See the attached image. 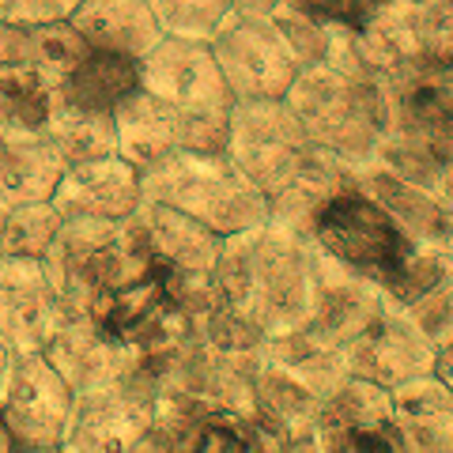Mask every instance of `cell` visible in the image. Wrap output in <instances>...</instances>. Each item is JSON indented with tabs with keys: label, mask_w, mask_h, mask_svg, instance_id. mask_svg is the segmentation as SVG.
<instances>
[{
	"label": "cell",
	"mask_w": 453,
	"mask_h": 453,
	"mask_svg": "<svg viewBox=\"0 0 453 453\" xmlns=\"http://www.w3.org/2000/svg\"><path fill=\"white\" fill-rule=\"evenodd\" d=\"M140 88L174 110H226L234 95L226 88L208 38L163 35L140 57Z\"/></svg>",
	"instance_id": "obj_8"
},
{
	"label": "cell",
	"mask_w": 453,
	"mask_h": 453,
	"mask_svg": "<svg viewBox=\"0 0 453 453\" xmlns=\"http://www.w3.org/2000/svg\"><path fill=\"white\" fill-rule=\"evenodd\" d=\"M50 204L61 211V219H121L140 204V170L118 151L68 163L57 178Z\"/></svg>",
	"instance_id": "obj_15"
},
{
	"label": "cell",
	"mask_w": 453,
	"mask_h": 453,
	"mask_svg": "<svg viewBox=\"0 0 453 453\" xmlns=\"http://www.w3.org/2000/svg\"><path fill=\"white\" fill-rule=\"evenodd\" d=\"M16 356H19V351L12 348L4 336H0V404H4L8 386H12V371H16Z\"/></svg>",
	"instance_id": "obj_33"
},
{
	"label": "cell",
	"mask_w": 453,
	"mask_h": 453,
	"mask_svg": "<svg viewBox=\"0 0 453 453\" xmlns=\"http://www.w3.org/2000/svg\"><path fill=\"white\" fill-rule=\"evenodd\" d=\"M283 103L299 118L310 144L351 163H371L393 129L396 98L371 76H348L333 65H306L291 80Z\"/></svg>",
	"instance_id": "obj_2"
},
{
	"label": "cell",
	"mask_w": 453,
	"mask_h": 453,
	"mask_svg": "<svg viewBox=\"0 0 453 453\" xmlns=\"http://www.w3.org/2000/svg\"><path fill=\"white\" fill-rule=\"evenodd\" d=\"M310 268H314V291H310V314L303 321V329L344 348L378 318V310L389 299L381 295L374 280L340 265L325 250H318V242H314V265Z\"/></svg>",
	"instance_id": "obj_11"
},
{
	"label": "cell",
	"mask_w": 453,
	"mask_h": 453,
	"mask_svg": "<svg viewBox=\"0 0 453 453\" xmlns=\"http://www.w3.org/2000/svg\"><path fill=\"white\" fill-rule=\"evenodd\" d=\"M61 231V211L50 201H31V204H12L4 211V253L16 257H42L50 242ZM0 253V257H4Z\"/></svg>",
	"instance_id": "obj_27"
},
{
	"label": "cell",
	"mask_w": 453,
	"mask_h": 453,
	"mask_svg": "<svg viewBox=\"0 0 453 453\" xmlns=\"http://www.w3.org/2000/svg\"><path fill=\"white\" fill-rule=\"evenodd\" d=\"M321 396L299 378L261 359L253 381V423L265 438V449H318Z\"/></svg>",
	"instance_id": "obj_16"
},
{
	"label": "cell",
	"mask_w": 453,
	"mask_h": 453,
	"mask_svg": "<svg viewBox=\"0 0 453 453\" xmlns=\"http://www.w3.org/2000/svg\"><path fill=\"white\" fill-rule=\"evenodd\" d=\"M140 196L186 211L223 238L268 219V196L226 151H170L140 170Z\"/></svg>",
	"instance_id": "obj_3"
},
{
	"label": "cell",
	"mask_w": 453,
	"mask_h": 453,
	"mask_svg": "<svg viewBox=\"0 0 453 453\" xmlns=\"http://www.w3.org/2000/svg\"><path fill=\"white\" fill-rule=\"evenodd\" d=\"M208 46L234 98H283L303 68L273 16L231 8Z\"/></svg>",
	"instance_id": "obj_5"
},
{
	"label": "cell",
	"mask_w": 453,
	"mask_h": 453,
	"mask_svg": "<svg viewBox=\"0 0 453 453\" xmlns=\"http://www.w3.org/2000/svg\"><path fill=\"white\" fill-rule=\"evenodd\" d=\"M356 46L366 76L386 83L389 91L431 65L427 38H423V8L416 0H381L356 27Z\"/></svg>",
	"instance_id": "obj_13"
},
{
	"label": "cell",
	"mask_w": 453,
	"mask_h": 453,
	"mask_svg": "<svg viewBox=\"0 0 453 453\" xmlns=\"http://www.w3.org/2000/svg\"><path fill=\"white\" fill-rule=\"evenodd\" d=\"M363 193L381 204V211L396 223V231L412 246L442 250V253L453 250V211L438 189L408 181L386 163L371 159L363 166Z\"/></svg>",
	"instance_id": "obj_14"
},
{
	"label": "cell",
	"mask_w": 453,
	"mask_h": 453,
	"mask_svg": "<svg viewBox=\"0 0 453 453\" xmlns=\"http://www.w3.org/2000/svg\"><path fill=\"white\" fill-rule=\"evenodd\" d=\"M223 151L265 196H273L306 163L314 144L283 98H234Z\"/></svg>",
	"instance_id": "obj_4"
},
{
	"label": "cell",
	"mask_w": 453,
	"mask_h": 453,
	"mask_svg": "<svg viewBox=\"0 0 453 453\" xmlns=\"http://www.w3.org/2000/svg\"><path fill=\"white\" fill-rule=\"evenodd\" d=\"M136 88H140V61L136 57L113 53V50H88L73 65V73L65 76L57 98L68 106H80V110L113 113V106Z\"/></svg>",
	"instance_id": "obj_24"
},
{
	"label": "cell",
	"mask_w": 453,
	"mask_h": 453,
	"mask_svg": "<svg viewBox=\"0 0 453 453\" xmlns=\"http://www.w3.org/2000/svg\"><path fill=\"white\" fill-rule=\"evenodd\" d=\"M80 0H0V23L16 27H38V23H57L76 12Z\"/></svg>",
	"instance_id": "obj_31"
},
{
	"label": "cell",
	"mask_w": 453,
	"mask_h": 453,
	"mask_svg": "<svg viewBox=\"0 0 453 453\" xmlns=\"http://www.w3.org/2000/svg\"><path fill=\"white\" fill-rule=\"evenodd\" d=\"M57 151L65 155V163H80V159H98V155H113L118 151V129H113V113L103 110H80L68 106L61 98H53L50 118L42 125Z\"/></svg>",
	"instance_id": "obj_26"
},
{
	"label": "cell",
	"mask_w": 453,
	"mask_h": 453,
	"mask_svg": "<svg viewBox=\"0 0 453 453\" xmlns=\"http://www.w3.org/2000/svg\"><path fill=\"white\" fill-rule=\"evenodd\" d=\"M434 374L446 381V386L453 389V348H446V351H438V366H434Z\"/></svg>",
	"instance_id": "obj_35"
},
{
	"label": "cell",
	"mask_w": 453,
	"mask_h": 453,
	"mask_svg": "<svg viewBox=\"0 0 453 453\" xmlns=\"http://www.w3.org/2000/svg\"><path fill=\"white\" fill-rule=\"evenodd\" d=\"M151 8H155V19H159L163 35L211 38V31L234 8V0H151Z\"/></svg>",
	"instance_id": "obj_29"
},
{
	"label": "cell",
	"mask_w": 453,
	"mask_h": 453,
	"mask_svg": "<svg viewBox=\"0 0 453 453\" xmlns=\"http://www.w3.org/2000/svg\"><path fill=\"white\" fill-rule=\"evenodd\" d=\"M65 155L42 129L0 133V204L50 201L57 178L65 174Z\"/></svg>",
	"instance_id": "obj_19"
},
{
	"label": "cell",
	"mask_w": 453,
	"mask_h": 453,
	"mask_svg": "<svg viewBox=\"0 0 453 453\" xmlns=\"http://www.w3.org/2000/svg\"><path fill=\"white\" fill-rule=\"evenodd\" d=\"M393 419L412 453H453V389L438 374L393 386Z\"/></svg>",
	"instance_id": "obj_20"
},
{
	"label": "cell",
	"mask_w": 453,
	"mask_h": 453,
	"mask_svg": "<svg viewBox=\"0 0 453 453\" xmlns=\"http://www.w3.org/2000/svg\"><path fill=\"white\" fill-rule=\"evenodd\" d=\"M280 4H288V0H234V8L250 12V16H276Z\"/></svg>",
	"instance_id": "obj_34"
},
{
	"label": "cell",
	"mask_w": 453,
	"mask_h": 453,
	"mask_svg": "<svg viewBox=\"0 0 453 453\" xmlns=\"http://www.w3.org/2000/svg\"><path fill=\"white\" fill-rule=\"evenodd\" d=\"M363 166L366 163H351L344 155L314 148L306 155V163L268 196V223H276L299 238H310L314 216L336 193L363 186Z\"/></svg>",
	"instance_id": "obj_18"
},
{
	"label": "cell",
	"mask_w": 453,
	"mask_h": 453,
	"mask_svg": "<svg viewBox=\"0 0 453 453\" xmlns=\"http://www.w3.org/2000/svg\"><path fill=\"white\" fill-rule=\"evenodd\" d=\"M449 257H453V250H449Z\"/></svg>",
	"instance_id": "obj_39"
},
{
	"label": "cell",
	"mask_w": 453,
	"mask_h": 453,
	"mask_svg": "<svg viewBox=\"0 0 453 453\" xmlns=\"http://www.w3.org/2000/svg\"><path fill=\"white\" fill-rule=\"evenodd\" d=\"M4 211H8V204H0V253H4Z\"/></svg>",
	"instance_id": "obj_37"
},
{
	"label": "cell",
	"mask_w": 453,
	"mask_h": 453,
	"mask_svg": "<svg viewBox=\"0 0 453 453\" xmlns=\"http://www.w3.org/2000/svg\"><path fill=\"white\" fill-rule=\"evenodd\" d=\"M416 4H431V0H416Z\"/></svg>",
	"instance_id": "obj_38"
},
{
	"label": "cell",
	"mask_w": 453,
	"mask_h": 453,
	"mask_svg": "<svg viewBox=\"0 0 453 453\" xmlns=\"http://www.w3.org/2000/svg\"><path fill=\"white\" fill-rule=\"evenodd\" d=\"M310 238L318 242V250H325L340 265L356 268L366 280H374L378 288L393 276V268L412 246L381 211V204L363 193V186L336 193L314 216Z\"/></svg>",
	"instance_id": "obj_6"
},
{
	"label": "cell",
	"mask_w": 453,
	"mask_h": 453,
	"mask_svg": "<svg viewBox=\"0 0 453 453\" xmlns=\"http://www.w3.org/2000/svg\"><path fill=\"white\" fill-rule=\"evenodd\" d=\"M113 129H118V155H125L136 170L178 151V110L144 88L129 91L113 106Z\"/></svg>",
	"instance_id": "obj_23"
},
{
	"label": "cell",
	"mask_w": 453,
	"mask_h": 453,
	"mask_svg": "<svg viewBox=\"0 0 453 453\" xmlns=\"http://www.w3.org/2000/svg\"><path fill=\"white\" fill-rule=\"evenodd\" d=\"M42 356L57 366V374L73 386V393H91L113 386L140 359V351L129 348L125 340L103 333L91 318L68 314L61 329L53 333V340L42 348Z\"/></svg>",
	"instance_id": "obj_17"
},
{
	"label": "cell",
	"mask_w": 453,
	"mask_h": 453,
	"mask_svg": "<svg viewBox=\"0 0 453 453\" xmlns=\"http://www.w3.org/2000/svg\"><path fill=\"white\" fill-rule=\"evenodd\" d=\"M438 193H442V201L449 204V211H453V166L446 170V178L438 181Z\"/></svg>",
	"instance_id": "obj_36"
},
{
	"label": "cell",
	"mask_w": 453,
	"mask_h": 453,
	"mask_svg": "<svg viewBox=\"0 0 453 453\" xmlns=\"http://www.w3.org/2000/svg\"><path fill=\"white\" fill-rule=\"evenodd\" d=\"M344 363L348 374L393 389L419 374H434L438 348L416 329V321L401 306L386 303L378 310V318L351 344H344Z\"/></svg>",
	"instance_id": "obj_9"
},
{
	"label": "cell",
	"mask_w": 453,
	"mask_h": 453,
	"mask_svg": "<svg viewBox=\"0 0 453 453\" xmlns=\"http://www.w3.org/2000/svg\"><path fill=\"white\" fill-rule=\"evenodd\" d=\"M318 449H356V453L404 449L401 431H396V419H393V393L386 386H378V381L348 374L321 401Z\"/></svg>",
	"instance_id": "obj_10"
},
{
	"label": "cell",
	"mask_w": 453,
	"mask_h": 453,
	"mask_svg": "<svg viewBox=\"0 0 453 453\" xmlns=\"http://www.w3.org/2000/svg\"><path fill=\"white\" fill-rule=\"evenodd\" d=\"M261 356L268 363H276L280 371H288L291 378H299L303 386L314 389L321 401L329 396L340 381L348 378V363H344V348L329 344V340L314 336L310 329H283L265 336Z\"/></svg>",
	"instance_id": "obj_25"
},
{
	"label": "cell",
	"mask_w": 453,
	"mask_h": 453,
	"mask_svg": "<svg viewBox=\"0 0 453 453\" xmlns=\"http://www.w3.org/2000/svg\"><path fill=\"white\" fill-rule=\"evenodd\" d=\"M76 393L42 351H19L8 396L0 404L19 449H61Z\"/></svg>",
	"instance_id": "obj_7"
},
{
	"label": "cell",
	"mask_w": 453,
	"mask_h": 453,
	"mask_svg": "<svg viewBox=\"0 0 453 453\" xmlns=\"http://www.w3.org/2000/svg\"><path fill=\"white\" fill-rule=\"evenodd\" d=\"M133 216L144 226L151 257L163 268H196V273H211L216 268L223 234H216L201 219H193L186 211L159 204V201H144V196L133 208Z\"/></svg>",
	"instance_id": "obj_21"
},
{
	"label": "cell",
	"mask_w": 453,
	"mask_h": 453,
	"mask_svg": "<svg viewBox=\"0 0 453 453\" xmlns=\"http://www.w3.org/2000/svg\"><path fill=\"white\" fill-rule=\"evenodd\" d=\"M65 321V303L42 257H0V336L16 351H42Z\"/></svg>",
	"instance_id": "obj_12"
},
{
	"label": "cell",
	"mask_w": 453,
	"mask_h": 453,
	"mask_svg": "<svg viewBox=\"0 0 453 453\" xmlns=\"http://www.w3.org/2000/svg\"><path fill=\"white\" fill-rule=\"evenodd\" d=\"M68 23L91 50L129 53L136 61L163 38L151 0H80Z\"/></svg>",
	"instance_id": "obj_22"
},
{
	"label": "cell",
	"mask_w": 453,
	"mask_h": 453,
	"mask_svg": "<svg viewBox=\"0 0 453 453\" xmlns=\"http://www.w3.org/2000/svg\"><path fill=\"white\" fill-rule=\"evenodd\" d=\"M291 4L314 12V16H321V19H333V23H344V27H359L381 4V0H291Z\"/></svg>",
	"instance_id": "obj_32"
},
{
	"label": "cell",
	"mask_w": 453,
	"mask_h": 453,
	"mask_svg": "<svg viewBox=\"0 0 453 453\" xmlns=\"http://www.w3.org/2000/svg\"><path fill=\"white\" fill-rule=\"evenodd\" d=\"M314 238H299L276 223H257L226 234L211 276L219 299L250 318L265 336L299 329L314 291Z\"/></svg>",
	"instance_id": "obj_1"
},
{
	"label": "cell",
	"mask_w": 453,
	"mask_h": 453,
	"mask_svg": "<svg viewBox=\"0 0 453 453\" xmlns=\"http://www.w3.org/2000/svg\"><path fill=\"white\" fill-rule=\"evenodd\" d=\"M401 310L416 321V329L427 336L438 351L453 348V265L431 283L427 291H419L416 299Z\"/></svg>",
	"instance_id": "obj_28"
},
{
	"label": "cell",
	"mask_w": 453,
	"mask_h": 453,
	"mask_svg": "<svg viewBox=\"0 0 453 453\" xmlns=\"http://www.w3.org/2000/svg\"><path fill=\"white\" fill-rule=\"evenodd\" d=\"M276 27L283 31V38H288L291 53L299 57V65H318L325 61V50H329V31H333V19H321L314 16V12H306L299 4H280L276 8Z\"/></svg>",
	"instance_id": "obj_30"
}]
</instances>
